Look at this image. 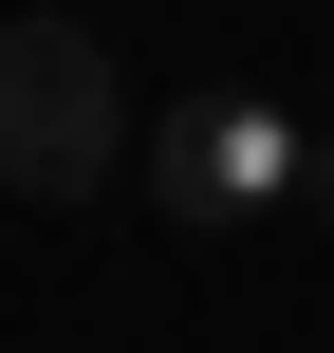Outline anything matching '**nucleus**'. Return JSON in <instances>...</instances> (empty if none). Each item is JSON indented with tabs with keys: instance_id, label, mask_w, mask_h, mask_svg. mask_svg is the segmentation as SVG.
Segmentation results:
<instances>
[{
	"instance_id": "7ed1b4c3",
	"label": "nucleus",
	"mask_w": 334,
	"mask_h": 353,
	"mask_svg": "<svg viewBox=\"0 0 334 353\" xmlns=\"http://www.w3.org/2000/svg\"><path fill=\"white\" fill-rule=\"evenodd\" d=\"M298 205H316V223H334V130H298Z\"/></svg>"
},
{
	"instance_id": "f03ea898",
	"label": "nucleus",
	"mask_w": 334,
	"mask_h": 353,
	"mask_svg": "<svg viewBox=\"0 0 334 353\" xmlns=\"http://www.w3.org/2000/svg\"><path fill=\"white\" fill-rule=\"evenodd\" d=\"M149 205H167V223L298 205V130H279L260 93H167V112H149Z\"/></svg>"
},
{
	"instance_id": "f257e3e1",
	"label": "nucleus",
	"mask_w": 334,
	"mask_h": 353,
	"mask_svg": "<svg viewBox=\"0 0 334 353\" xmlns=\"http://www.w3.org/2000/svg\"><path fill=\"white\" fill-rule=\"evenodd\" d=\"M130 168V74L93 19H0V186L19 205H112Z\"/></svg>"
}]
</instances>
